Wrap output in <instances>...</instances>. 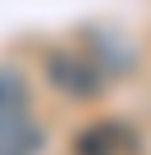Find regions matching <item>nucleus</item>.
Instances as JSON below:
<instances>
[{
    "label": "nucleus",
    "instance_id": "1",
    "mask_svg": "<svg viewBox=\"0 0 151 155\" xmlns=\"http://www.w3.org/2000/svg\"><path fill=\"white\" fill-rule=\"evenodd\" d=\"M46 128L32 114V96L19 68H0V155H37Z\"/></svg>",
    "mask_w": 151,
    "mask_h": 155
},
{
    "label": "nucleus",
    "instance_id": "2",
    "mask_svg": "<svg viewBox=\"0 0 151 155\" xmlns=\"http://www.w3.org/2000/svg\"><path fill=\"white\" fill-rule=\"evenodd\" d=\"M46 73H50V87H60L64 96H78V101H92V96L105 87V78H101L78 50H50Z\"/></svg>",
    "mask_w": 151,
    "mask_h": 155
},
{
    "label": "nucleus",
    "instance_id": "3",
    "mask_svg": "<svg viewBox=\"0 0 151 155\" xmlns=\"http://www.w3.org/2000/svg\"><path fill=\"white\" fill-rule=\"evenodd\" d=\"M137 150H142L137 132L119 119H101L73 137V155H137Z\"/></svg>",
    "mask_w": 151,
    "mask_h": 155
}]
</instances>
